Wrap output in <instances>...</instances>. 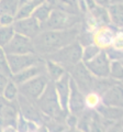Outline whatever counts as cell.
<instances>
[{"label": "cell", "mask_w": 123, "mask_h": 132, "mask_svg": "<svg viewBox=\"0 0 123 132\" xmlns=\"http://www.w3.org/2000/svg\"><path fill=\"white\" fill-rule=\"evenodd\" d=\"M78 28L74 27L66 30H42L32 39L36 54L48 55L66 46L78 39Z\"/></svg>", "instance_id": "obj_1"}, {"label": "cell", "mask_w": 123, "mask_h": 132, "mask_svg": "<svg viewBox=\"0 0 123 132\" xmlns=\"http://www.w3.org/2000/svg\"><path fill=\"white\" fill-rule=\"evenodd\" d=\"M45 56H46L47 60L59 64L64 68L69 67V69H71L73 66H75L77 63H79L81 61L83 47H81V44L76 40L74 42L69 43L68 45H66V46L59 48L58 51L51 53V54L45 55Z\"/></svg>", "instance_id": "obj_2"}, {"label": "cell", "mask_w": 123, "mask_h": 132, "mask_svg": "<svg viewBox=\"0 0 123 132\" xmlns=\"http://www.w3.org/2000/svg\"><path fill=\"white\" fill-rule=\"evenodd\" d=\"M36 102H38L39 108L45 114L50 116L52 118H55L58 120L61 117V114H63L64 110L61 109V107L59 105V100H58V97H57L55 86L53 82H47L42 95L36 99Z\"/></svg>", "instance_id": "obj_3"}, {"label": "cell", "mask_w": 123, "mask_h": 132, "mask_svg": "<svg viewBox=\"0 0 123 132\" xmlns=\"http://www.w3.org/2000/svg\"><path fill=\"white\" fill-rule=\"evenodd\" d=\"M78 22V14L53 8L48 19L42 24V30H66L76 27Z\"/></svg>", "instance_id": "obj_4"}, {"label": "cell", "mask_w": 123, "mask_h": 132, "mask_svg": "<svg viewBox=\"0 0 123 132\" xmlns=\"http://www.w3.org/2000/svg\"><path fill=\"white\" fill-rule=\"evenodd\" d=\"M72 75V79L75 81L77 87L85 95H88L93 92V82H95V76L89 72V69L86 67L84 62H79L75 66L69 69Z\"/></svg>", "instance_id": "obj_5"}, {"label": "cell", "mask_w": 123, "mask_h": 132, "mask_svg": "<svg viewBox=\"0 0 123 132\" xmlns=\"http://www.w3.org/2000/svg\"><path fill=\"white\" fill-rule=\"evenodd\" d=\"M48 82V79L45 74H40V75L35 76L28 81L23 82V84L19 85V93L25 96L31 101H36L42 93L44 92L45 87H46Z\"/></svg>", "instance_id": "obj_6"}, {"label": "cell", "mask_w": 123, "mask_h": 132, "mask_svg": "<svg viewBox=\"0 0 123 132\" xmlns=\"http://www.w3.org/2000/svg\"><path fill=\"white\" fill-rule=\"evenodd\" d=\"M8 66L11 72V75L19 73L30 66L42 64L43 61L38 56L36 53H28V54H7Z\"/></svg>", "instance_id": "obj_7"}, {"label": "cell", "mask_w": 123, "mask_h": 132, "mask_svg": "<svg viewBox=\"0 0 123 132\" xmlns=\"http://www.w3.org/2000/svg\"><path fill=\"white\" fill-rule=\"evenodd\" d=\"M6 54H28L35 53L32 39H29L19 33H14L11 40L3 46Z\"/></svg>", "instance_id": "obj_8"}, {"label": "cell", "mask_w": 123, "mask_h": 132, "mask_svg": "<svg viewBox=\"0 0 123 132\" xmlns=\"http://www.w3.org/2000/svg\"><path fill=\"white\" fill-rule=\"evenodd\" d=\"M85 65L95 77H109L110 60L104 51H100L90 61L85 62Z\"/></svg>", "instance_id": "obj_9"}, {"label": "cell", "mask_w": 123, "mask_h": 132, "mask_svg": "<svg viewBox=\"0 0 123 132\" xmlns=\"http://www.w3.org/2000/svg\"><path fill=\"white\" fill-rule=\"evenodd\" d=\"M12 27H13V30L15 33L22 34L29 39L35 38L42 31L41 23L32 15L28 16V18L14 20L13 23H12Z\"/></svg>", "instance_id": "obj_10"}, {"label": "cell", "mask_w": 123, "mask_h": 132, "mask_svg": "<svg viewBox=\"0 0 123 132\" xmlns=\"http://www.w3.org/2000/svg\"><path fill=\"white\" fill-rule=\"evenodd\" d=\"M71 90H69V98H68V110L74 116H80L84 112L86 107V100L84 98V94L80 92L79 88L77 87L75 81L72 79L69 81Z\"/></svg>", "instance_id": "obj_11"}, {"label": "cell", "mask_w": 123, "mask_h": 132, "mask_svg": "<svg viewBox=\"0 0 123 132\" xmlns=\"http://www.w3.org/2000/svg\"><path fill=\"white\" fill-rule=\"evenodd\" d=\"M69 81H71V75H69V73L65 72L58 79L55 80L54 84L57 97H58L59 100V105L64 111L68 110V98H69V90H71Z\"/></svg>", "instance_id": "obj_12"}, {"label": "cell", "mask_w": 123, "mask_h": 132, "mask_svg": "<svg viewBox=\"0 0 123 132\" xmlns=\"http://www.w3.org/2000/svg\"><path fill=\"white\" fill-rule=\"evenodd\" d=\"M17 120V108L12 101H9L0 95V125L3 127L13 126Z\"/></svg>", "instance_id": "obj_13"}, {"label": "cell", "mask_w": 123, "mask_h": 132, "mask_svg": "<svg viewBox=\"0 0 123 132\" xmlns=\"http://www.w3.org/2000/svg\"><path fill=\"white\" fill-rule=\"evenodd\" d=\"M102 104L123 109V86L116 82L107 89L102 94Z\"/></svg>", "instance_id": "obj_14"}, {"label": "cell", "mask_w": 123, "mask_h": 132, "mask_svg": "<svg viewBox=\"0 0 123 132\" xmlns=\"http://www.w3.org/2000/svg\"><path fill=\"white\" fill-rule=\"evenodd\" d=\"M43 73H44V67H43V63H42V64L30 66V67L23 69L21 72L13 74V75H11V79L17 85H21L23 82L28 81L29 79H31V78H33V77L40 75V74H43Z\"/></svg>", "instance_id": "obj_15"}, {"label": "cell", "mask_w": 123, "mask_h": 132, "mask_svg": "<svg viewBox=\"0 0 123 132\" xmlns=\"http://www.w3.org/2000/svg\"><path fill=\"white\" fill-rule=\"evenodd\" d=\"M17 98L19 100L20 108H21V111H22L24 117L32 121H39L41 119L40 114L38 112V110L34 108V106L30 99H28L25 96H23L22 94H19Z\"/></svg>", "instance_id": "obj_16"}, {"label": "cell", "mask_w": 123, "mask_h": 132, "mask_svg": "<svg viewBox=\"0 0 123 132\" xmlns=\"http://www.w3.org/2000/svg\"><path fill=\"white\" fill-rule=\"evenodd\" d=\"M97 111L100 116H102L109 121H119L123 118V109L119 108V107L107 106L104 104H101L97 107Z\"/></svg>", "instance_id": "obj_17"}, {"label": "cell", "mask_w": 123, "mask_h": 132, "mask_svg": "<svg viewBox=\"0 0 123 132\" xmlns=\"http://www.w3.org/2000/svg\"><path fill=\"white\" fill-rule=\"evenodd\" d=\"M109 19L114 26L123 28V1L111 2L108 8Z\"/></svg>", "instance_id": "obj_18"}, {"label": "cell", "mask_w": 123, "mask_h": 132, "mask_svg": "<svg viewBox=\"0 0 123 132\" xmlns=\"http://www.w3.org/2000/svg\"><path fill=\"white\" fill-rule=\"evenodd\" d=\"M52 9L53 8L48 5V3H46L44 1L43 3H41V5L36 6L34 8L33 12H32V16H34V18L41 23V27H42V24L48 19Z\"/></svg>", "instance_id": "obj_19"}, {"label": "cell", "mask_w": 123, "mask_h": 132, "mask_svg": "<svg viewBox=\"0 0 123 132\" xmlns=\"http://www.w3.org/2000/svg\"><path fill=\"white\" fill-rule=\"evenodd\" d=\"M19 8V0H0V14L15 15Z\"/></svg>", "instance_id": "obj_20"}, {"label": "cell", "mask_w": 123, "mask_h": 132, "mask_svg": "<svg viewBox=\"0 0 123 132\" xmlns=\"http://www.w3.org/2000/svg\"><path fill=\"white\" fill-rule=\"evenodd\" d=\"M46 66H47L46 71L48 73V75H50L51 79L54 80V81L58 79V78L65 73V68L63 67V66H60L59 64H57V63H55V62H53V61L47 60Z\"/></svg>", "instance_id": "obj_21"}, {"label": "cell", "mask_w": 123, "mask_h": 132, "mask_svg": "<svg viewBox=\"0 0 123 132\" xmlns=\"http://www.w3.org/2000/svg\"><path fill=\"white\" fill-rule=\"evenodd\" d=\"M18 95H19V88H18L17 84H15L12 79H9L5 89H3L2 97L9 101H14L15 99H17Z\"/></svg>", "instance_id": "obj_22"}, {"label": "cell", "mask_w": 123, "mask_h": 132, "mask_svg": "<svg viewBox=\"0 0 123 132\" xmlns=\"http://www.w3.org/2000/svg\"><path fill=\"white\" fill-rule=\"evenodd\" d=\"M109 76L114 80L123 79V64L119 60H113L110 63V73Z\"/></svg>", "instance_id": "obj_23"}, {"label": "cell", "mask_w": 123, "mask_h": 132, "mask_svg": "<svg viewBox=\"0 0 123 132\" xmlns=\"http://www.w3.org/2000/svg\"><path fill=\"white\" fill-rule=\"evenodd\" d=\"M14 33L15 32L12 24L11 26H0V46H5L14 35Z\"/></svg>", "instance_id": "obj_24"}, {"label": "cell", "mask_w": 123, "mask_h": 132, "mask_svg": "<svg viewBox=\"0 0 123 132\" xmlns=\"http://www.w3.org/2000/svg\"><path fill=\"white\" fill-rule=\"evenodd\" d=\"M35 7L36 6L32 1H30L29 3H25V5H23V6H20L18 8L17 13H15V15H14V20L28 18V16L32 15V12H33Z\"/></svg>", "instance_id": "obj_25"}, {"label": "cell", "mask_w": 123, "mask_h": 132, "mask_svg": "<svg viewBox=\"0 0 123 132\" xmlns=\"http://www.w3.org/2000/svg\"><path fill=\"white\" fill-rule=\"evenodd\" d=\"M101 50L99 48V46L97 45H87L85 48H83V56H81V61L84 62H88L95 57L98 53H99Z\"/></svg>", "instance_id": "obj_26"}, {"label": "cell", "mask_w": 123, "mask_h": 132, "mask_svg": "<svg viewBox=\"0 0 123 132\" xmlns=\"http://www.w3.org/2000/svg\"><path fill=\"white\" fill-rule=\"evenodd\" d=\"M0 72L7 75L8 77L11 76V72L7 62V54L5 53V50H3L2 46H0Z\"/></svg>", "instance_id": "obj_27"}, {"label": "cell", "mask_w": 123, "mask_h": 132, "mask_svg": "<svg viewBox=\"0 0 123 132\" xmlns=\"http://www.w3.org/2000/svg\"><path fill=\"white\" fill-rule=\"evenodd\" d=\"M14 21V16L10 14H0V26H11Z\"/></svg>", "instance_id": "obj_28"}, {"label": "cell", "mask_w": 123, "mask_h": 132, "mask_svg": "<svg viewBox=\"0 0 123 132\" xmlns=\"http://www.w3.org/2000/svg\"><path fill=\"white\" fill-rule=\"evenodd\" d=\"M8 80H9V77H8L7 75H5L3 73L0 72V95H2L3 89H5Z\"/></svg>", "instance_id": "obj_29"}, {"label": "cell", "mask_w": 123, "mask_h": 132, "mask_svg": "<svg viewBox=\"0 0 123 132\" xmlns=\"http://www.w3.org/2000/svg\"><path fill=\"white\" fill-rule=\"evenodd\" d=\"M97 2V5L102 6V7H107L110 5V0H95Z\"/></svg>", "instance_id": "obj_30"}, {"label": "cell", "mask_w": 123, "mask_h": 132, "mask_svg": "<svg viewBox=\"0 0 123 132\" xmlns=\"http://www.w3.org/2000/svg\"><path fill=\"white\" fill-rule=\"evenodd\" d=\"M31 1L33 2L35 6H39V5H41V3H43L45 0H31Z\"/></svg>", "instance_id": "obj_31"}, {"label": "cell", "mask_w": 123, "mask_h": 132, "mask_svg": "<svg viewBox=\"0 0 123 132\" xmlns=\"http://www.w3.org/2000/svg\"><path fill=\"white\" fill-rule=\"evenodd\" d=\"M30 1H31V0H19V7L25 5V3H29Z\"/></svg>", "instance_id": "obj_32"}, {"label": "cell", "mask_w": 123, "mask_h": 132, "mask_svg": "<svg viewBox=\"0 0 123 132\" xmlns=\"http://www.w3.org/2000/svg\"><path fill=\"white\" fill-rule=\"evenodd\" d=\"M120 1H122V0H110V3L111 2H120Z\"/></svg>", "instance_id": "obj_33"}, {"label": "cell", "mask_w": 123, "mask_h": 132, "mask_svg": "<svg viewBox=\"0 0 123 132\" xmlns=\"http://www.w3.org/2000/svg\"><path fill=\"white\" fill-rule=\"evenodd\" d=\"M122 64H123V60H122Z\"/></svg>", "instance_id": "obj_34"}, {"label": "cell", "mask_w": 123, "mask_h": 132, "mask_svg": "<svg viewBox=\"0 0 123 132\" xmlns=\"http://www.w3.org/2000/svg\"><path fill=\"white\" fill-rule=\"evenodd\" d=\"M122 82H123V79H122Z\"/></svg>", "instance_id": "obj_35"}, {"label": "cell", "mask_w": 123, "mask_h": 132, "mask_svg": "<svg viewBox=\"0 0 123 132\" xmlns=\"http://www.w3.org/2000/svg\"><path fill=\"white\" fill-rule=\"evenodd\" d=\"M122 1H123V0H122Z\"/></svg>", "instance_id": "obj_36"}]
</instances>
